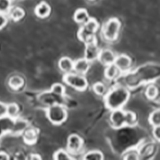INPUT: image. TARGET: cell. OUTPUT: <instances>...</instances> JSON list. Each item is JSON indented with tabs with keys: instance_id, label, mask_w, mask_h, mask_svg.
Here are the masks:
<instances>
[{
	"instance_id": "cell-33",
	"label": "cell",
	"mask_w": 160,
	"mask_h": 160,
	"mask_svg": "<svg viewBox=\"0 0 160 160\" xmlns=\"http://www.w3.org/2000/svg\"><path fill=\"white\" fill-rule=\"evenodd\" d=\"M28 159H36V160H39V159H41V158L39 156V154H30L29 158H28Z\"/></svg>"
},
{
	"instance_id": "cell-32",
	"label": "cell",
	"mask_w": 160,
	"mask_h": 160,
	"mask_svg": "<svg viewBox=\"0 0 160 160\" xmlns=\"http://www.w3.org/2000/svg\"><path fill=\"white\" fill-rule=\"evenodd\" d=\"M10 159L9 155L3 152H0V160H8Z\"/></svg>"
},
{
	"instance_id": "cell-16",
	"label": "cell",
	"mask_w": 160,
	"mask_h": 160,
	"mask_svg": "<svg viewBox=\"0 0 160 160\" xmlns=\"http://www.w3.org/2000/svg\"><path fill=\"white\" fill-rule=\"evenodd\" d=\"M120 73L121 72L118 69V67L115 65V63H111L110 65H107L105 68V75L108 80H114L118 77Z\"/></svg>"
},
{
	"instance_id": "cell-9",
	"label": "cell",
	"mask_w": 160,
	"mask_h": 160,
	"mask_svg": "<svg viewBox=\"0 0 160 160\" xmlns=\"http://www.w3.org/2000/svg\"><path fill=\"white\" fill-rule=\"evenodd\" d=\"M101 50L99 49V47L97 45L96 40L93 42L89 43L86 45V50H85V58L88 61H94L96 59H98V55L100 53Z\"/></svg>"
},
{
	"instance_id": "cell-2",
	"label": "cell",
	"mask_w": 160,
	"mask_h": 160,
	"mask_svg": "<svg viewBox=\"0 0 160 160\" xmlns=\"http://www.w3.org/2000/svg\"><path fill=\"white\" fill-rule=\"evenodd\" d=\"M98 29V23L93 18L90 19L84 24H82L81 28L79 29L78 37L80 40L87 44L93 42L96 40L95 33Z\"/></svg>"
},
{
	"instance_id": "cell-30",
	"label": "cell",
	"mask_w": 160,
	"mask_h": 160,
	"mask_svg": "<svg viewBox=\"0 0 160 160\" xmlns=\"http://www.w3.org/2000/svg\"><path fill=\"white\" fill-rule=\"evenodd\" d=\"M152 134H153L154 139L157 141L160 142V125L155 126L152 129Z\"/></svg>"
},
{
	"instance_id": "cell-31",
	"label": "cell",
	"mask_w": 160,
	"mask_h": 160,
	"mask_svg": "<svg viewBox=\"0 0 160 160\" xmlns=\"http://www.w3.org/2000/svg\"><path fill=\"white\" fill-rule=\"evenodd\" d=\"M7 22H8V19L5 17V15L0 13V29H2V28H3L4 27L6 26Z\"/></svg>"
},
{
	"instance_id": "cell-7",
	"label": "cell",
	"mask_w": 160,
	"mask_h": 160,
	"mask_svg": "<svg viewBox=\"0 0 160 160\" xmlns=\"http://www.w3.org/2000/svg\"><path fill=\"white\" fill-rule=\"evenodd\" d=\"M83 146V141L82 137L76 134L69 135L67 141V150L72 154L77 153L81 150Z\"/></svg>"
},
{
	"instance_id": "cell-5",
	"label": "cell",
	"mask_w": 160,
	"mask_h": 160,
	"mask_svg": "<svg viewBox=\"0 0 160 160\" xmlns=\"http://www.w3.org/2000/svg\"><path fill=\"white\" fill-rule=\"evenodd\" d=\"M63 82L68 86L79 91H84L88 86V82L83 75L73 72L66 73L63 76Z\"/></svg>"
},
{
	"instance_id": "cell-18",
	"label": "cell",
	"mask_w": 160,
	"mask_h": 160,
	"mask_svg": "<svg viewBox=\"0 0 160 160\" xmlns=\"http://www.w3.org/2000/svg\"><path fill=\"white\" fill-rule=\"evenodd\" d=\"M10 16L11 17V19L17 22V21H20V20L22 19L24 16H25V12H24V10L22 8L16 7V8H13L12 10L10 9Z\"/></svg>"
},
{
	"instance_id": "cell-13",
	"label": "cell",
	"mask_w": 160,
	"mask_h": 160,
	"mask_svg": "<svg viewBox=\"0 0 160 160\" xmlns=\"http://www.w3.org/2000/svg\"><path fill=\"white\" fill-rule=\"evenodd\" d=\"M89 69V62L86 58L76 60L74 63V71L81 75H84Z\"/></svg>"
},
{
	"instance_id": "cell-8",
	"label": "cell",
	"mask_w": 160,
	"mask_h": 160,
	"mask_svg": "<svg viewBox=\"0 0 160 160\" xmlns=\"http://www.w3.org/2000/svg\"><path fill=\"white\" fill-rule=\"evenodd\" d=\"M115 65L117 66L121 73H127L130 70L132 66V60L128 55L122 54L117 56L115 59Z\"/></svg>"
},
{
	"instance_id": "cell-20",
	"label": "cell",
	"mask_w": 160,
	"mask_h": 160,
	"mask_svg": "<svg viewBox=\"0 0 160 160\" xmlns=\"http://www.w3.org/2000/svg\"><path fill=\"white\" fill-rule=\"evenodd\" d=\"M145 93L148 99L153 100L157 98L158 94V89L155 85H150L147 88Z\"/></svg>"
},
{
	"instance_id": "cell-1",
	"label": "cell",
	"mask_w": 160,
	"mask_h": 160,
	"mask_svg": "<svg viewBox=\"0 0 160 160\" xmlns=\"http://www.w3.org/2000/svg\"><path fill=\"white\" fill-rule=\"evenodd\" d=\"M130 92L128 88L118 86L106 92L105 95V101L106 107L111 111L122 109L128 101Z\"/></svg>"
},
{
	"instance_id": "cell-25",
	"label": "cell",
	"mask_w": 160,
	"mask_h": 160,
	"mask_svg": "<svg viewBox=\"0 0 160 160\" xmlns=\"http://www.w3.org/2000/svg\"><path fill=\"white\" fill-rule=\"evenodd\" d=\"M92 90L98 96H104V95L106 94L107 88H106L105 84H103L102 82H97L92 86Z\"/></svg>"
},
{
	"instance_id": "cell-28",
	"label": "cell",
	"mask_w": 160,
	"mask_h": 160,
	"mask_svg": "<svg viewBox=\"0 0 160 160\" xmlns=\"http://www.w3.org/2000/svg\"><path fill=\"white\" fill-rule=\"evenodd\" d=\"M11 9L10 0H0V13L6 14Z\"/></svg>"
},
{
	"instance_id": "cell-6",
	"label": "cell",
	"mask_w": 160,
	"mask_h": 160,
	"mask_svg": "<svg viewBox=\"0 0 160 160\" xmlns=\"http://www.w3.org/2000/svg\"><path fill=\"white\" fill-rule=\"evenodd\" d=\"M111 126L114 128H121L126 126V111L122 109L112 111L110 117Z\"/></svg>"
},
{
	"instance_id": "cell-4",
	"label": "cell",
	"mask_w": 160,
	"mask_h": 160,
	"mask_svg": "<svg viewBox=\"0 0 160 160\" xmlns=\"http://www.w3.org/2000/svg\"><path fill=\"white\" fill-rule=\"evenodd\" d=\"M121 29V22L118 18H111L105 23L102 28L103 36L108 41H114L118 39Z\"/></svg>"
},
{
	"instance_id": "cell-3",
	"label": "cell",
	"mask_w": 160,
	"mask_h": 160,
	"mask_svg": "<svg viewBox=\"0 0 160 160\" xmlns=\"http://www.w3.org/2000/svg\"><path fill=\"white\" fill-rule=\"evenodd\" d=\"M46 116L49 121L55 125L62 124L68 118V111L62 105L54 104L50 105L46 111Z\"/></svg>"
},
{
	"instance_id": "cell-24",
	"label": "cell",
	"mask_w": 160,
	"mask_h": 160,
	"mask_svg": "<svg viewBox=\"0 0 160 160\" xmlns=\"http://www.w3.org/2000/svg\"><path fill=\"white\" fill-rule=\"evenodd\" d=\"M54 159L72 160V159H74V158L70 156V154L69 153V152H68V151L60 149V150H58V152H56V153L54 154Z\"/></svg>"
},
{
	"instance_id": "cell-27",
	"label": "cell",
	"mask_w": 160,
	"mask_h": 160,
	"mask_svg": "<svg viewBox=\"0 0 160 160\" xmlns=\"http://www.w3.org/2000/svg\"><path fill=\"white\" fill-rule=\"evenodd\" d=\"M52 92L54 93L55 95H58V96H62L65 93V88L64 86L60 84V83H55L54 85L52 87Z\"/></svg>"
},
{
	"instance_id": "cell-21",
	"label": "cell",
	"mask_w": 160,
	"mask_h": 160,
	"mask_svg": "<svg viewBox=\"0 0 160 160\" xmlns=\"http://www.w3.org/2000/svg\"><path fill=\"white\" fill-rule=\"evenodd\" d=\"M149 122L152 127L160 125V109L155 110L151 113L149 117Z\"/></svg>"
},
{
	"instance_id": "cell-12",
	"label": "cell",
	"mask_w": 160,
	"mask_h": 160,
	"mask_svg": "<svg viewBox=\"0 0 160 160\" xmlns=\"http://www.w3.org/2000/svg\"><path fill=\"white\" fill-rule=\"evenodd\" d=\"M74 63L75 62L68 57H63L59 60L58 66L63 73H70L74 71Z\"/></svg>"
},
{
	"instance_id": "cell-22",
	"label": "cell",
	"mask_w": 160,
	"mask_h": 160,
	"mask_svg": "<svg viewBox=\"0 0 160 160\" xmlns=\"http://www.w3.org/2000/svg\"><path fill=\"white\" fill-rule=\"evenodd\" d=\"M84 159L87 160H103L104 159V155L101 152L99 151H91L88 153L85 154Z\"/></svg>"
},
{
	"instance_id": "cell-26",
	"label": "cell",
	"mask_w": 160,
	"mask_h": 160,
	"mask_svg": "<svg viewBox=\"0 0 160 160\" xmlns=\"http://www.w3.org/2000/svg\"><path fill=\"white\" fill-rule=\"evenodd\" d=\"M124 159L127 160H137L140 159V152L139 150L136 149H130L128 152H126V153L124 154Z\"/></svg>"
},
{
	"instance_id": "cell-29",
	"label": "cell",
	"mask_w": 160,
	"mask_h": 160,
	"mask_svg": "<svg viewBox=\"0 0 160 160\" xmlns=\"http://www.w3.org/2000/svg\"><path fill=\"white\" fill-rule=\"evenodd\" d=\"M7 117V105L0 102V119Z\"/></svg>"
},
{
	"instance_id": "cell-23",
	"label": "cell",
	"mask_w": 160,
	"mask_h": 160,
	"mask_svg": "<svg viewBox=\"0 0 160 160\" xmlns=\"http://www.w3.org/2000/svg\"><path fill=\"white\" fill-rule=\"evenodd\" d=\"M137 123V118L136 115L133 111H126V126L134 127Z\"/></svg>"
},
{
	"instance_id": "cell-17",
	"label": "cell",
	"mask_w": 160,
	"mask_h": 160,
	"mask_svg": "<svg viewBox=\"0 0 160 160\" xmlns=\"http://www.w3.org/2000/svg\"><path fill=\"white\" fill-rule=\"evenodd\" d=\"M9 85L14 90H18V89L22 88L24 85V80L20 75H14L10 79Z\"/></svg>"
},
{
	"instance_id": "cell-14",
	"label": "cell",
	"mask_w": 160,
	"mask_h": 160,
	"mask_svg": "<svg viewBox=\"0 0 160 160\" xmlns=\"http://www.w3.org/2000/svg\"><path fill=\"white\" fill-rule=\"evenodd\" d=\"M35 14L39 18H46L51 14V6L46 2H41L36 6Z\"/></svg>"
},
{
	"instance_id": "cell-15",
	"label": "cell",
	"mask_w": 160,
	"mask_h": 160,
	"mask_svg": "<svg viewBox=\"0 0 160 160\" xmlns=\"http://www.w3.org/2000/svg\"><path fill=\"white\" fill-rule=\"evenodd\" d=\"M89 19H90L89 14L88 10H85V9H78L75 12L74 20H75V22H77L80 25L86 23Z\"/></svg>"
},
{
	"instance_id": "cell-19",
	"label": "cell",
	"mask_w": 160,
	"mask_h": 160,
	"mask_svg": "<svg viewBox=\"0 0 160 160\" xmlns=\"http://www.w3.org/2000/svg\"><path fill=\"white\" fill-rule=\"evenodd\" d=\"M19 114V107L17 104L11 103L10 105H7V117L11 119H15L18 117Z\"/></svg>"
},
{
	"instance_id": "cell-10",
	"label": "cell",
	"mask_w": 160,
	"mask_h": 160,
	"mask_svg": "<svg viewBox=\"0 0 160 160\" xmlns=\"http://www.w3.org/2000/svg\"><path fill=\"white\" fill-rule=\"evenodd\" d=\"M116 57H117L116 54L111 50L104 49L100 51L98 59L102 64L107 66L111 64V63H114Z\"/></svg>"
},
{
	"instance_id": "cell-11",
	"label": "cell",
	"mask_w": 160,
	"mask_h": 160,
	"mask_svg": "<svg viewBox=\"0 0 160 160\" xmlns=\"http://www.w3.org/2000/svg\"><path fill=\"white\" fill-rule=\"evenodd\" d=\"M39 138V130L35 128H28L23 132V140L25 143L33 145Z\"/></svg>"
}]
</instances>
